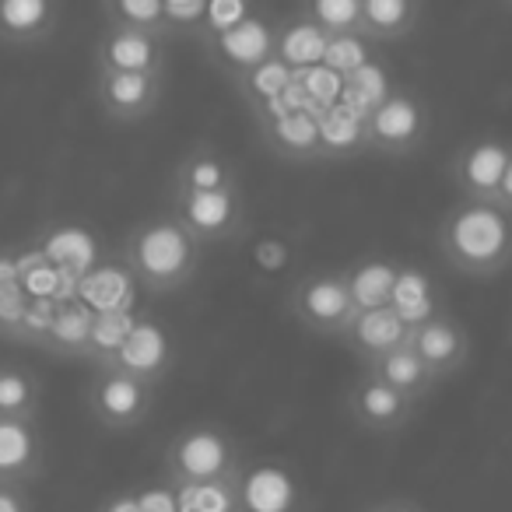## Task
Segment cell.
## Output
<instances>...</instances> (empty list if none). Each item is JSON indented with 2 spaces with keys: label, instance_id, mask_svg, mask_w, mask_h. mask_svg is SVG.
I'll list each match as a JSON object with an SVG mask.
<instances>
[{
  "label": "cell",
  "instance_id": "1",
  "mask_svg": "<svg viewBox=\"0 0 512 512\" xmlns=\"http://www.w3.org/2000/svg\"><path fill=\"white\" fill-rule=\"evenodd\" d=\"M439 253L467 278H495L512 264V214L495 200L460 197L435 228Z\"/></svg>",
  "mask_w": 512,
  "mask_h": 512
},
{
  "label": "cell",
  "instance_id": "2",
  "mask_svg": "<svg viewBox=\"0 0 512 512\" xmlns=\"http://www.w3.org/2000/svg\"><path fill=\"white\" fill-rule=\"evenodd\" d=\"M204 249L197 246L176 214H151L130 228L123 242V267L134 278L137 292L172 295L183 292L200 271Z\"/></svg>",
  "mask_w": 512,
  "mask_h": 512
},
{
  "label": "cell",
  "instance_id": "3",
  "mask_svg": "<svg viewBox=\"0 0 512 512\" xmlns=\"http://www.w3.org/2000/svg\"><path fill=\"white\" fill-rule=\"evenodd\" d=\"M162 474L172 488H207L235 484L242 474V449L225 428L193 425L172 435L162 456Z\"/></svg>",
  "mask_w": 512,
  "mask_h": 512
},
{
  "label": "cell",
  "instance_id": "4",
  "mask_svg": "<svg viewBox=\"0 0 512 512\" xmlns=\"http://www.w3.org/2000/svg\"><path fill=\"white\" fill-rule=\"evenodd\" d=\"M292 316L302 323V330L316 337H337L341 341L344 330L358 316L355 299H351L348 271H309L295 281L292 288Z\"/></svg>",
  "mask_w": 512,
  "mask_h": 512
},
{
  "label": "cell",
  "instance_id": "5",
  "mask_svg": "<svg viewBox=\"0 0 512 512\" xmlns=\"http://www.w3.org/2000/svg\"><path fill=\"white\" fill-rule=\"evenodd\" d=\"M428 134H432L428 106L404 88H390L386 99L365 116V151L386 158L414 155L428 144Z\"/></svg>",
  "mask_w": 512,
  "mask_h": 512
},
{
  "label": "cell",
  "instance_id": "6",
  "mask_svg": "<svg viewBox=\"0 0 512 512\" xmlns=\"http://www.w3.org/2000/svg\"><path fill=\"white\" fill-rule=\"evenodd\" d=\"M92 418L109 432H134L155 411V386L127 376L116 369H99L95 383L88 390Z\"/></svg>",
  "mask_w": 512,
  "mask_h": 512
},
{
  "label": "cell",
  "instance_id": "7",
  "mask_svg": "<svg viewBox=\"0 0 512 512\" xmlns=\"http://www.w3.org/2000/svg\"><path fill=\"white\" fill-rule=\"evenodd\" d=\"M214 67L225 74L228 81H239L242 74L256 71L260 64L278 53V25L256 8L246 22H239L235 29L221 32V36L200 43Z\"/></svg>",
  "mask_w": 512,
  "mask_h": 512
},
{
  "label": "cell",
  "instance_id": "8",
  "mask_svg": "<svg viewBox=\"0 0 512 512\" xmlns=\"http://www.w3.org/2000/svg\"><path fill=\"white\" fill-rule=\"evenodd\" d=\"M172 214L183 221L197 246L232 242L246 232V207L239 190L225 193H172Z\"/></svg>",
  "mask_w": 512,
  "mask_h": 512
},
{
  "label": "cell",
  "instance_id": "9",
  "mask_svg": "<svg viewBox=\"0 0 512 512\" xmlns=\"http://www.w3.org/2000/svg\"><path fill=\"white\" fill-rule=\"evenodd\" d=\"M95 102L113 123H141L155 116L165 95V74H113L95 71Z\"/></svg>",
  "mask_w": 512,
  "mask_h": 512
},
{
  "label": "cell",
  "instance_id": "10",
  "mask_svg": "<svg viewBox=\"0 0 512 512\" xmlns=\"http://www.w3.org/2000/svg\"><path fill=\"white\" fill-rule=\"evenodd\" d=\"M407 341H411V348L418 351V358L425 362V369L432 372L435 379L456 376L470 358L467 327L449 313H432L428 320L414 323Z\"/></svg>",
  "mask_w": 512,
  "mask_h": 512
},
{
  "label": "cell",
  "instance_id": "11",
  "mask_svg": "<svg viewBox=\"0 0 512 512\" xmlns=\"http://www.w3.org/2000/svg\"><path fill=\"white\" fill-rule=\"evenodd\" d=\"M176 362V344H172V334L155 320V316L144 313L141 323L134 327V334L127 337L116 358L106 365V369L127 372V376L141 379L148 386H158L165 379V372Z\"/></svg>",
  "mask_w": 512,
  "mask_h": 512
},
{
  "label": "cell",
  "instance_id": "12",
  "mask_svg": "<svg viewBox=\"0 0 512 512\" xmlns=\"http://www.w3.org/2000/svg\"><path fill=\"white\" fill-rule=\"evenodd\" d=\"M235 502L239 512H306L299 481L281 463L242 467L235 477Z\"/></svg>",
  "mask_w": 512,
  "mask_h": 512
},
{
  "label": "cell",
  "instance_id": "13",
  "mask_svg": "<svg viewBox=\"0 0 512 512\" xmlns=\"http://www.w3.org/2000/svg\"><path fill=\"white\" fill-rule=\"evenodd\" d=\"M414 407L407 397H400L397 390H390L386 383H379L372 372L362 369V376L355 379V386L348 390V411L365 432L372 435H393L404 432L414 418Z\"/></svg>",
  "mask_w": 512,
  "mask_h": 512
},
{
  "label": "cell",
  "instance_id": "14",
  "mask_svg": "<svg viewBox=\"0 0 512 512\" xmlns=\"http://www.w3.org/2000/svg\"><path fill=\"white\" fill-rule=\"evenodd\" d=\"M512 162V141L502 137H477L456 155L453 179L467 200H495L505 169Z\"/></svg>",
  "mask_w": 512,
  "mask_h": 512
},
{
  "label": "cell",
  "instance_id": "15",
  "mask_svg": "<svg viewBox=\"0 0 512 512\" xmlns=\"http://www.w3.org/2000/svg\"><path fill=\"white\" fill-rule=\"evenodd\" d=\"M95 71L165 74V43L130 29H102L95 46Z\"/></svg>",
  "mask_w": 512,
  "mask_h": 512
},
{
  "label": "cell",
  "instance_id": "16",
  "mask_svg": "<svg viewBox=\"0 0 512 512\" xmlns=\"http://www.w3.org/2000/svg\"><path fill=\"white\" fill-rule=\"evenodd\" d=\"M46 470V442L36 421L0 418V484L25 488Z\"/></svg>",
  "mask_w": 512,
  "mask_h": 512
},
{
  "label": "cell",
  "instance_id": "17",
  "mask_svg": "<svg viewBox=\"0 0 512 512\" xmlns=\"http://www.w3.org/2000/svg\"><path fill=\"white\" fill-rule=\"evenodd\" d=\"M64 25V8L53 0H0V46H43Z\"/></svg>",
  "mask_w": 512,
  "mask_h": 512
},
{
  "label": "cell",
  "instance_id": "18",
  "mask_svg": "<svg viewBox=\"0 0 512 512\" xmlns=\"http://www.w3.org/2000/svg\"><path fill=\"white\" fill-rule=\"evenodd\" d=\"M407 334H411V327L404 323V316L393 306H386V309L358 313L355 320H351V327L344 330L341 344L369 369L372 362H379V358L390 355L393 348H400V344L407 341Z\"/></svg>",
  "mask_w": 512,
  "mask_h": 512
},
{
  "label": "cell",
  "instance_id": "19",
  "mask_svg": "<svg viewBox=\"0 0 512 512\" xmlns=\"http://www.w3.org/2000/svg\"><path fill=\"white\" fill-rule=\"evenodd\" d=\"M239 190V169L214 144H197L179 158L172 172V193H225Z\"/></svg>",
  "mask_w": 512,
  "mask_h": 512
},
{
  "label": "cell",
  "instance_id": "20",
  "mask_svg": "<svg viewBox=\"0 0 512 512\" xmlns=\"http://www.w3.org/2000/svg\"><path fill=\"white\" fill-rule=\"evenodd\" d=\"M256 134L271 155L285 162H316L320 158V116L316 113H288L281 120L256 123Z\"/></svg>",
  "mask_w": 512,
  "mask_h": 512
},
{
  "label": "cell",
  "instance_id": "21",
  "mask_svg": "<svg viewBox=\"0 0 512 512\" xmlns=\"http://www.w3.org/2000/svg\"><path fill=\"white\" fill-rule=\"evenodd\" d=\"M365 372H372L379 383H386L390 390H397L400 397H407L411 404H421L425 397H432L435 383H439V379L425 369V362H421L418 351L411 348V341H404L400 348H393L390 355H383L379 362H372Z\"/></svg>",
  "mask_w": 512,
  "mask_h": 512
},
{
  "label": "cell",
  "instance_id": "22",
  "mask_svg": "<svg viewBox=\"0 0 512 512\" xmlns=\"http://www.w3.org/2000/svg\"><path fill=\"white\" fill-rule=\"evenodd\" d=\"M418 22V0H365L362 4V39L369 43H400L414 36Z\"/></svg>",
  "mask_w": 512,
  "mask_h": 512
},
{
  "label": "cell",
  "instance_id": "23",
  "mask_svg": "<svg viewBox=\"0 0 512 512\" xmlns=\"http://www.w3.org/2000/svg\"><path fill=\"white\" fill-rule=\"evenodd\" d=\"M95 313L81 299L57 302L53 323L43 337V348L60 358H88V341H92Z\"/></svg>",
  "mask_w": 512,
  "mask_h": 512
},
{
  "label": "cell",
  "instance_id": "24",
  "mask_svg": "<svg viewBox=\"0 0 512 512\" xmlns=\"http://www.w3.org/2000/svg\"><path fill=\"white\" fill-rule=\"evenodd\" d=\"M39 256L46 264H53L60 274H78L85 278L95 264V239L92 232L78 225H53L43 232V246H39Z\"/></svg>",
  "mask_w": 512,
  "mask_h": 512
},
{
  "label": "cell",
  "instance_id": "25",
  "mask_svg": "<svg viewBox=\"0 0 512 512\" xmlns=\"http://www.w3.org/2000/svg\"><path fill=\"white\" fill-rule=\"evenodd\" d=\"M327 46H330V39L323 36L320 29H313L309 22L295 18V22H288V25H278V53H274V57L299 78V74H309V71H316V67H323Z\"/></svg>",
  "mask_w": 512,
  "mask_h": 512
},
{
  "label": "cell",
  "instance_id": "26",
  "mask_svg": "<svg viewBox=\"0 0 512 512\" xmlns=\"http://www.w3.org/2000/svg\"><path fill=\"white\" fill-rule=\"evenodd\" d=\"M397 278H400V264L383 260V256H372V260H362L358 267H351L348 285H351V299H355L358 313L393 306V288H397Z\"/></svg>",
  "mask_w": 512,
  "mask_h": 512
},
{
  "label": "cell",
  "instance_id": "27",
  "mask_svg": "<svg viewBox=\"0 0 512 512\" xmlns=\"http://www.w3.org/2000/svg\"><path fill=\"white\" fill-rule=\"evenodd\" d=\"M43 404V383L36 372L18 365H0V418L4 421H36Z\"/></svg>",
  "mask_w": 512,
  "mask_h": 512
},
{
  "label": "cell",
  "instance_id": "28",
  "mask_svg": "<svg viewBox=\"0 0 512 512\" xmlns=\"http://www.w3.org/2000/svg\"><path fill=\"white\" fill-rule=\"evenodd\" d=\"M292 85H295V74L288 71V67L281 64L278 57H271L267 64L256 67V71L242 74L239 81H232L235 95H239V99L246 102L249 109H253V116L260 113V109L274 106L278 99H285Z\"/></svg>",
  "mask_w": 512,
  "mask_h": 512
},
{
  "label": "cell",
  "instance_id": "29",
  "mask_svg": "<svg viewBox=\"0 0 512 512\" xmlns=\"http://www.w3.org/2000/svg\"><path fill=\"white\" fill-rule=\"evenodd\" d=\"M102 22L106 29H130L144 36L169 39L165 32V0H102Z\"/></svg>",
  "mask_w": 512,
  "mask_h": 512
},
{
  "label": "cell",
  "instance_id": "30",
  "mask_svg": "<svg viewBox=\"0 0 512 512\" xmlns=\"http://www.w3.org/2000/svg\"><path fill=\"white\" fill-rule=\"evenodd\" d=\"M365 151V120L344 106L320 113V158H348Z\"/></svg>",
  "mask_w": 512,
  "mask_h": 512
},
{
  "label": "cell",
  "instance_id": "31",
  "mask_svg": "<svg viewBox=\"0 0 512 512\" xmlns=\"http://www.w3.org/2000/svg\"><path fill=\"white\" fill-rule=\"evenodd\" d=\"M362 4L365 0H309L299 8V18L327 39H351L362 36Z\"/></svg>",
  "mask_w": 512,
  "mask_h": 512
},
{
  "label": "cell",
  "instance_id": "32",
  "mask_svg": "<svg viewBox=\"0 0 512 512\" xmlns=\"http://www.w3.org/2000/svg\"><path fill=\"white\" fill-rule=\"evenodd\" d=\"M144 309H123V313H95L92 320V341H88V362L95 369H106L116 358V351L127 344L134 327L141 323Z\"/></svg>",
  "mask_w": 512,
  "mask_h": 512
},
{
  "label": "cell",
  "instance_id": "33",
  "mask_svg": "<svg viewBox=\"0 0 512 512\" xmlns=\"http://www.w3.org/2000/svg\"><path fill=\"white\" fill-rule=\"evenodd\" d=\"M179 512H239L235 484H207V488H176Z\"/></svg>",
  "mask_w": 512,
  "mask_h": 512
},
{
  "label": "cell",
  "instance_id": "34",
  "mask_svg": "<svg viewBox=\"0 0 512 512\" xmlns=\"http://www.w3.org/2000/svg\"><path fill=\"white\" fill-rule=\"evenodd\" d=\"M428 299H432V285L425 274L414 267H400L397 288H393V309L404 316L407 327H414V309H425Z\"/></svg>",
  "mask_w": 512,
  "mask_h": 512
},
{
  "label": "cell",
  "instance_id": "35",
  "mask_svg": "<svg viewBox=\"0 0 512 512\" xmlns=\"http://www.w3.org/2000/svg\"><path fill=\"white\" fill-rule=\"evenodd\" d=\"M207 15V0H165V32L172 36L200 39Z\"/></svg>",
  "mask_w": 512,
  "mask_h": 512
},
{
  "label": "cell",
  "instance_id": "36",
  "mask_svg": "<svg viewBox=\"0 0 512 512\" xmlns=\"http://www.w3.org/2000/svg\"><path fill=\"white\" fill-rule=\"evenodd\" d=\"M256 8L242 4V0H207V15H204V29H200V43L221 36V32L235 29L239 22H246Z\"/></svg>",
  "mask_w": 512,
  "mask_h": 512
},
{
  "label": "cell",
  "instance_id": "37",
  "mask_svg": "<svg viewBox=\"0 0 512 512\" xmlns=\"http://www.w3.org/2000/svg\"><path fill=\"white\" fill-rule=\"evenodd\" d=\"M137 495V505L141 512H179V498H176V488L169 481H158V484H148V488L134 491Z\"/></svg>",
  "mask_w": 512,
  "mask_h": 512
},
{
  "label": "cell",
  "instance_id": "38",
  "mask_svg": "<svg viewBox=\"0 0 512 512\" xmlns=\"http://www.w3.org/2000/svg\"><path fill=\"white\" fill-rule=\"evenodd\" d=\"M0 512H32L29 498H25V488H8V484H0Z\"/></svg>",
  "mask_w": 512,
  "mask_h": 512
},
{
  "label": "cell",
  "instance_id": "39",
  "mask_svg": "<svg viewBox=\"0 0 512 512\" xmlns=\"http://www.w3.org/2000/svg\"><path fill=\"white\" fill-rule=\"evenodd\" d=\"M22 278V264H18V256L11 249H0V288H11L18 285Z\"/></svg>",
  "mask_w": 512,
  "mask_h": 512
},
{
  "label": "cell",
  "instance_id": "40",
  "mask_svg": "<svg viewBox=\"0 0 512 512\" xmlns=\"http://www.w3.org/2000/svg\"><path fill=\"white\" fill-rule=\"evenodd\" d=\"M99 512H141V505H137L134 491H120V495H109L106 502L99 505Z\"/></svg>",
  "mask_w": 512,
  "mask_h": 512
},
{
  "label": "cell",
  "instance_id": "41",
  "mask_svg": "<svg viewBox=\"0 0 512 512\" xmlns=\"http://www.w3.org/2000/svg\"><path fill=\"white\" fill-rule=\"evenodd\" d=\"M365 512H425L418 502H411V498H383V502L369 505Z\"/></svg>",
  "mask_w": 512,
  "mask_h": 512
},
{
  "label": "cell",
  "instance_id": "42",
  "mask_svg": "<svg viewBox=\"0 0 512 512\" xmlns=\"http://www.w3.org/2000/svg\"><path fill=\"white\" fill-rule=\"evenodd\" d=\"M495 204H498V207H505V211L512 214V162H509V169H505L502 186H498V197H495Z\"/></svg>",
  "mask_w": 512,
  "mask_h": 512
},
{
  "label": "cell",
  "instance_id": "43",
  "mask_svg": "<svg viewBox=\"0 0 512 512\" xmlns=\"http://www.w3.org/2000/svg\"><path fill=\"white\" fill-rule=\"evenodd\" d=\"M509 11H512V4H509Z\"/></svg>",
  "mask_w": 512,
  "mask_h": 512
}]
</instances>
